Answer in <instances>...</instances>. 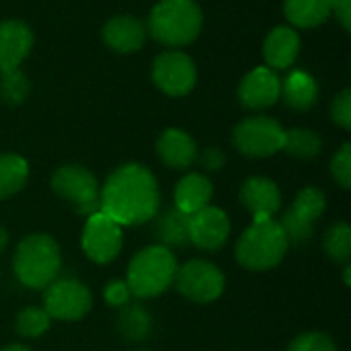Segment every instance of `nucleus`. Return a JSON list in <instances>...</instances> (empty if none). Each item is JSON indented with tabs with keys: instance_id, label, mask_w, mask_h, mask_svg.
Returning <instances> with one entry per match:
<instances>
[{
	"instance_id": "39",
	"label": "nucleus",
	"mask_w": 351,
	"mask_h": 351,
	"mask_svg": "<svg viewBox=\"0 0 351 351\" xmlns=\"http://www.w3.org/2000/svg\"><path fill=\"white\" fill-rule=\"evenodd\" d=\"M136 351H148V350H136Z\"/></svg>"
},
{
	"instance_id": "36",
	"label": "nucleus",
	"mask_w": 351,
	"mask_h": 351,
	"mask_svg": "<svg viewBox=\"0 0 351 351\" xmlns=\"http://www.w3.org/2000/svg\"><path fill=\"white\" fill-rule=\"evenodd\" d=\"M6 243H8V232H6V228H4V226H0V253L4 251Z\"/></svg>"
},
{
	"instance_id": "29",
	"label": "nucleus",
	"mask_w": 351,
	"mask_h": 351,
	"mask_svg": "<svg viewBox=\"0 0 351 351\" xmlns=\"http://www.w3.org/2000/svg\"><path fill=\"white\" fill-rule=\"evenodd\" d=\"M31 84L27 76L16 68L0 74V99L8 105H21L29 97Z\"/></svg>"
},
{
	"instance_id": "37",
	"label": "nucleus",
	"mask_w": 351,
	"mask_h": 351,
	"mask_svg": "<svg viewBox=\"0 0 351 351\" xmlns=\"http://www.w3.org/2000/svg\"><path fill=\"white\" fill-rule=\"evenodd\" d=\"M2 351H31L29 348H25V346H21V343H10V346H6Z\"/></svg>"
},
{
	"instance_id": "30",
	"label": "nucleus",
	"mask_w": 351,
	"mask_h": 351,
	"mask_svg": "<svg viewBox=\"0 0 351 351\" xmlns=\"http://www.w3.org/2000/svg\"><path fill=\"white\" fill-rule=\"evenodd\" d=\"M288 351H337V346H335V341L327 333L311 331V333L298 335L290 343Z\"/></svg>"
},
{
	"instance_id": "4",
	"label": "nucleus",
	"mask_w": 351,
	"mask_h": 351,
	"mask_svg": "<svg viewBox=\"0 0 351 351\" xmlns=\"http://www.w3.org/2000/svg\"><path fill=\"white\" fill-rule=\"evenodd\" d=\"M12 269L23 286L31 290L47 288L62 269L58 243L49 234H29L14 251Z\"/></svg>"
},
{
	"instance_id": "31",
	"label": "nucleus",
	"mask_w": 351,
	"mask_h": 351,
	"mask_svg": "<svg viewBox=\"0 0 351 351\" xmlns=\"http://www.w3.org/2000/svg\"><path fill=\"white\" fill-rule=\"evenodd\" d=\"M331 175L333 179L343 187V189H350L351 187V144L346 142L337 154L333 156L331 160Z\"/></svg>"
},
{
	"instance_id": "6",
	"label": "nucleus",
	"mask_w": 351,
	"mask_h": 351,
	"mask_svg": "<svg viewBox=\"0 0 351 351\" xmlns=\"http://www.w3.org/2000/svg\"><path fill=\"white\" fill-rule=\"evenodd\" d=\"M51 189L56 195L70 202L76 208V212L82 216H93L101 212L99 183L95 175L84 167H78V165L60 167L51 175Z\"/></svg>"
},
{
	"instance_id": "12",
	"label": "nucleus",
	"mask_w": 351,
	"mask_h": 351,
	"mask_svg": "<svg viewBox=\"0 0 351 351\" xmlns=\"http://www.w3.org/2000/svg\"><path fill=\"white\" fill-rule=\"evenodd\" d=\"M123 245L121 226L107 218L103 212L88 216L82 228V251L95 263L113 261Z\"/></svg>"
},
{
	"instance_id": "34",
	"label": "nucleus",
	"mask_w": 351,
	"mask_h": 351,
	"mask_svg": "<svg viewBox=\"0 0 351 351\" xmlns=\"http://www.w3.org/2000/svg\"><path fill=\"white\" fill-rule=\"evenodd\" d=\"M197 158L206 171H220L226 165V156L218 148H206L202 154H197Z\"/></svg>"
},
{
	"instance_id": "1",
	"label": "nucleus",
	"mask_w": 351,
	"mask_h": 351,
	"mask_svg": "<svg viewBox=\"0 0 351 351\" xmlns=\"http://www.w3.org/2000/svg\"><path fill=\"white\" fill-rule=\"evenodd\" d=\"M101 212L119 226H136L152 220L160 206V191L154 175L136 162L115 169L101 193Z\"/></svg>"
},
{
	"instance_id": "27",
	"label": "nucleus",
	"mask_w": 351,
	"mask_h": 351,
	"mask_svg": "<svg viewBox=\"0 0 351 351\" xmlns=\"http://www.w3.org/2000/svg\"><path fill=\"white\" fill-rule=\"evenodd\" d=\"M323 249L335 263H348L351 257V228L348 222H337L325 232Z\"/></svg>"
},
{
	"instance_id": "15",
	"label": "nucleus",
	"mask_w": 351,
	"mask_h": 351,
	"mask_svg": "<svg viewBox=\"0 0 351 351\" xmlns=\"http://www.w3.org/2000/svg\"><path fill=\"white\" fill-rule=\"evenodd\" d=\"M33 47V33L23 21L0 23V74L16 70Z\"/></svg>"
},
{
	"instance_id": "14",
	"label": "nucleus",
	"mask_w": 351,
	"mask_h": 351,
	"mask_svg": "<svg viewBox=\"0 0 351 351\" xmlns=\"http://www.w3.org/2000/svg\"><path fill=\"white\" fill-rule=\"evenodd\" d=\"M280 88H282V80L278 78L276 70L267 66H259L253 68L249 74H245V78L241 80L239 101L243 103V107L251 111L267 109L274 103H278Z\"/></svg>"
},
{
	"instance_id": "26",
	"label": "nucleus",
	"mask_w": 351,
	"mask_h": 351,
	"mask_svg": "<svg viewBox=\"0 0 351 351\" xmlns=\"http://www.w3.org/2000/svg\"><path fill=\"white\" fill-rule=\"evenodd\" d=\"M323 148V140L317 132L306 130V128H294L284 134V146L290 156L300 158V160H311L315 158Z\"/></svg>"
},
{
	"instance_id": "8",
	"label": "nucleus",
	"mask_w": 351,
	"mask_h": 351,
	"mask_svg": "<svg viewBox=\"0 0 351 351\" xmlns=\"http://www.w3.org/2000/svg\"><path fill=\"white\" fill-rule=\"evenodd\" d=\"M177 292L191 302L208 304L224 292V274L206 259H191L177 267L173 280Z\"/></svg>"
},
{
	"instance_id": "9",
	"label": "nucleus",
	"mask_w": 351,
	"mask_h": 351,
	"mask_svg": "<svg viewBox=\"0 0 351 351\" xmlns=\"http://www.w3.org/2000/svg\"><path fill=\"white\" fill-rule=\"evenodd\" d=\"M43 290V311L49 319L80 321L93 306L88 288L74 278H56Z\"/></svg>"
},
{
	"instance_id": "18",
	"label": "nucleus",
	"mask_w": 351,
	"mask_h": 351,
	"mask_svg": "<svg viewBox=\"0 0 351 351\" xmlns=\"http://www.w3.org/2000/svg\"><path fill=\"white\" fill-rule=\"evenodd\" d=\"M300 51V37L294 27L280 25L269 31L263 41V58L267 68L271 70H286L290 68Z\"/></svg>"
},
{
	"instance_id": "7",
	"label": "nucleus",
	"mask_w": 351,
	"mask_h": 351,
	"mask_svg": "<svg viewBox=\"0 0 351 351\" xmlns=\"http://www.w3.org/2000/svg\"><path fill=\"white\" fill-rule=\"evenodd\" d=\"M286 130L271 117L255 115L243 119L232 132V144L249 158H267L282 150Z\"/></svg>"
},
{
	"instance_id": "2",
	"label": "nucleus",
	"mask_w": 351,
	"mask_h": 351,
	"mask_svg": "<svg viewBox=\"0 0 351 351\" xmlns=\"http://www.w3.org/2000/svg\"><path fill=\"white\" fill-rule=\"evenodd\" d=\"M288 245L290 243L278 220L269 216H257L253 218V224L241 234L234 255L245 269L267 271L282 263Z\"/></svg>"
},
{
	"instance_id": "16",
	"label": "nucleus",
	"mask_w": 351,
	"mask_h": 351,
	"mask_svg": "<svg viewBox=\"0 0 351 351\" xmlns=\"http://www.w3.org/2000/svg\"><path fill=\"white\" fill-rule=\"evenodd\" d=\"M239 199L245 206V210L253 214V218L257 216L274 218V214L280 212L282 208V193L278 185L267 177H249L241 185Z\"/></svg>"
},
{
	"instance_id": "19",
	"label": "nucleus",
	"mask_w": 351,
	"mask_h": 351,
	"mask_svg": "<svg viewBox=\"0 0 351 351\" xmlns=\"http://www.w3.org/2000/svg\"><path fill=\"white\" fill-rule=\"evenodd\" d=\"M156 154L171 169H187L197 160L199 152L187 132L179 128H169L156 140Z\"/></svg>"
},
{
	"instance_id": "28",
	"label": "nucleus",
	"mask_w": 351,
	"mask_h": 351,
	"mask_svg": "<svg viewBox=\"0 0 351 351\" xmlns=\"http://www.w3.org/2000/svg\"><path fill=\"white\" fill-rule=\"evenodd\" d=\"M49 325H51L49 315L43 308H39V306H27V308H23L16 315V321H14L16 333L21 337H27V339L41 337L43 333H47Z\"/></svg>"
},
{
	"instance_id": "38",
	"label": "nucleus",
	"mask_w": 351,
	"mask_h": 351,
	"mask_svg": "<svg viewBox=\"0 0 351 351\" xmlns=\"http://www.w3.org/2000/svg\"><path fill=\"white\" fill-rule=\"evenodd\" d=\"M343 282H346V286H351V267L350 265H346V269H343Z\"/></svg>"
},
{
	"instance_id": "13",
	"label": "nucleus",
	"mask_w": 351,
	"mask_h": 351,
	"mask_svg": "<svg viewBox=\"0 0 351 351\" xmlns=\"http://www.w3.org/2000/svg\"><path fill=\"white\" fill-rule=\"evenodd\" d=\"M230 237V220L224 210L206 206L189 216V243L202 251H218Z\"/></svg>"
},
{
	"instance_id": "20",
	"label": "nucleus",
	"mask_w": 351,
	"mask_h": 351,
	"mask_svg": "<svg viewBox=\"0 0 351 351\" xmlns=\"http://www.w3.org/2000/svg\"><path fill=\"white\" fill-rule=\"evenodd\" d=\"M212 195H214V187L210 179L199 173H189L175 187V208L191 216L202 208H206Z\"/></svg>"
},
{
	"instance_id": "35",
	"label": "nucleus",
	"mask_w": 351,
	"mask_h": 351,
	"mask_svg": "<svg viewBox=\"0 0 351 351\" xmlns=\"http://www.w3.org/2000/svg\"><path fill=\"white\" fill-rule=\"evenodd\" d=\"M331 14L343 25V29H351V0H331Z\"/></svg>"
},
{
	"instance_id": "25",
	"label": "nucleus",
	"mask_w": 351,
	"mask_h": 351,
	"mask_svg": "<svg viewBox=\"0 0 351 351\" xmlns=\"http://www.w3.org/2000/svg\"><path fill=\"white\" fill-rule=\"evenodd\" d=\"M29 179V165L19 154H0V199L19 193Z\"/></svg>"
},
{
	"instance_id": "23",
	"label": "nucleus",
	"mask_w": 351,
	"mask_h": 351,
	"mask_svg": "<svg viewBox=\"0 0 351 351\" xmlns=\"http://www.w3.org/2000/svg\"><path fill=\"white\" fill-rule=\"evenodd\" d=\"M286 19L298 29H313L331 16V0H284Z\"/></svg>"
},
{
	"instance_id": "5",
	"label": "nucleus",
	"mask_w": 351,
	"mask_h": 351,
	"mask_svg": "<svg viewBox=\"0 0 351 351\" xmlns=\"http://www.w3.org/2000/svg\"><path fill=\"white\" fill-rule=\"evenodd\" d=\"M177 259L171 249L150 245L136 253L128 265L125 284L136 298H154L173 286L177 274Z\"/></svg>"
},
{
	"instance_id": "17",
	"label": "nucleus",
	"mask_w": 351,
	"mask_h": 351,
	"mask_svg": "<svg viewBox=\"0 0 351 351\" xmlns=\"http://www.w3.org/2000/svg\"><path fill=\"white\" fill-rule=\"evenodd\" d=\"M103 41L117 53H132L142 49L146 41V27L134 16L117 14L105 23Z\"/></svg>"
},
{
	"instance_id": "3",
	"label": "nucleus",
	"mask_w": 351,
	"mask_h": 351,
	"mask_svg": "<svg viewBox=\"0 0 351 351\" xmlns=\"http://www.w3.org/2000/svg\"><path fill=\"white\" fill-rule=\"evenodd\" d=\"M202 21L195 0H158L150 10L146 33L167 47H183L197 39Z\"/></svg>"
},
{
	"instance_id": "10",
	"label": "nucleus",
	"mask_w": 351,
	"mask_h": 351,
	"mask_svg": "<svg viewBox=\"0 0 351 351\" xmlns=\"http://www.w3.org/2000/svg\"><path fill=\"white\" fill-rule=\"evenodd\" d=\"M327 208V197L317 187H304L294 197L292 206L286 210V214L280 220V226L288 239V243L300 245L311 241L315 232V220L323 216Z\"/></svg>"
},
{
	"instance_id": "33",
	"label": "nucleus",
	"mask_w": 351,
	"mask_h": 351,
	"mask_svg": "<svg viewBox=\"0 0 351 351\" xmlns=\"http://www.w3.org/2000/svg\"><path fill=\"white\" fill-rule=\"evenodd\" d=\"M105 300L109 306H115V308H121L130 302L132 298V292L125 284V280H111L107 286H105Z\"/></svg>"
},
{
	"instance_id": "11",
	"label": "nucleus",
	"mask_w": 351,
	"mask_h": 351,
	"mask_svg": "<svg viewBox=\"0 0 351 351\" xmlns=\"http://www.w3.org/2000/svg\"><path fill=\"white\" fill-rule=\"evenodd\" d=\"M152 80L158 90L169 97H185L193 90L197 70L193 60L177 49L162 51L152 62Z\"/></svg>"
},
{
	"instance_id": "22",
	"label": "nucleus",
	"mask_w": 351,
	"mask_h": 351,
	"mask_svg": "<svg viewBox=\"0 0 351 351\" xmlns=\"http://www.w3.org/2000/svg\"><path fill=\"white\" fill-rule=\"evenodd\" d=\"M152 232L160 243V247L181 249L189 245V216L177 208H171L154 218Z\"/></svg>"
},
{
	"instance_id": "32",
	"label": "nucleus",
	"mask_w": 351,
	"mask_h": 351,
	"mask_svg": "<svg viewBox=\"0 0 351 351\" xmlns=\"http://www.w3.org/2000/svg\"><path fill=\"white\" fill-rule=\"evenodd\" d=\"M331 117L337 125H341L343 130H351V90L346 88L339 93V97H335L333 105H331Z\"/></svg>"
},
{
	"instance_id": "21",
	"label": "nucleus",
	"mask_w": 351,
	"mask_h": 351,
	"mask_svg": "<svg viewBox=\"0 0 351 351\" xmlns=\"http://www.w3.org/2000/svg\"><path fill=\"white\" fill-rule=\"evenodd\" d=\"M280 97L286 101V105L294 111H306L315 105L319 97V84L317 80L304 72V70H294L286 76L280 88Z\"/></svg>"
},
{
	"instance_id": "24",
	"label": "nucleus",
	"mask_w": 351,
	"mask_h": 351,
	"mask_svg": "<svg viewBox=\"0 0 351 351\" xmlns=\"http://www.w3.org/2000/svg\"><path fill=\"white\" fill-rule=\"evenodd\" d=\"M117 331L125 341H146L152 333V317L146 306L138 302H128L121 306L117 317Z\"/></svg>"
}]
</instances>
